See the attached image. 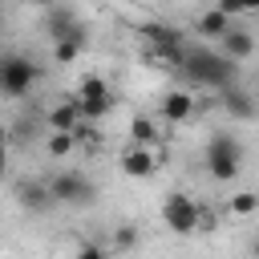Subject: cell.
Returning <instances> with one entry per match:
<instances>
[{
  "label": "cell",
  "mask_w": 259,
  "mask_h": 259,
  "mask_svg": "<svg viewBox=\"0 0 259 259\" xmlns=\"http://www.w3.org/2000/svg\"><path fill=\"white\" fill-rule=\"evenodd\" d=\"M182 77L194 85V89H231L235 85V77H239V65H231L219 49H206V45H194V49H186V57H182Z\"/></svg>",
  "instance_id": "1"
},
{
  "label": "cell",
  "mask_w": 259,
  "mask_h": 259,
  "mask_svg": "<svg viewBox=\"0 0 259 259\" xmlns=\"http://www.w3.org/2000/svg\"><path fill=\"white\" fill-rule=\"evenodd\" d=\"M202 162H206V174L214 182H231L243 170V142L231 130H219V134H210V142L202 150Z\"/></svg>",
  "instance_id": "2"
},
{
  "label": "cell",
  "mask_w": 259,
  "mask_h": 259,
  "mask_svg": "<svg viewBox=\"0 0 259 259\" xmlns=\"http://www.w3.org/2000/svg\"><path fill=\"white\" fill-rule=\"evenodd\" d=\"M142 36H146L154 61H162L166 69H178V65H182V57H186V32H182L178 24L150 20V24H142Z\"/></svg>",
  "instance_id": "3"
},
{
  "label": "cell",
  "mask_w": 259,
  "mask_h": 259,
  "mask_svg": "<svg viewBox=\"0 0 259 259\" xmlns=\"http://www.w3.org/2000/svg\"><path fill=\"white\" fill-rule=\"evenodd\" d=\"M40 81V65L24 53H0V93L4 97H24Z\"/></svg>",
  "instance_id": "4"
},
{
  "label": "cell",
  "mask_w": 259,
  "mask_h": 259,
  "mask_svg": "<svg viewBox=\"0 0 259 259\" xmlns=\"http://www.w3.org/2000/svg\"><path fill=\"white\" fill-rule=\"evenodd\" d=\"M73 101H77V109H81V121H101L109 109H113V89H109V81L105 77H97V73H89L81 85H77V93H73Z\"/></svg>",
  "instance_id": "5"
},
{
  "label": "cell",
  "mask_w": 259,
  "mask_h": 259,
  "mask_svg": "<svg viewBox=\"0 0 259 259\" xmlns=\"http://www.w3.org/2000/svg\"><path fill=\"white\" fill-rule=\"evenodd\" d=\"M198 210H202V206H198L190 194H182V190H174V194L162 198V223H166L178 239H186V235L198 231Z\"/></svg>",
  "instance_id": "6"
},
{
  "label": "cell",
  "mask_w": 259,
  "mask_h": 259,
  "mask_svg": "<svg viewBox=\"0 0 259 259\" xmlns=\"http://www.w3.org/2000/svg\"><path fill=\"white\" fill-rule=\"evenodd\" d=\"M49 194H53V202H65V206H85V202H93L97 186H93V182H89V174H81V170H61V174H53Z\"/></svg>",
  "instance_id": "7"
},
{
  "label": "cell",
  "mask_w": 259,
  "mask_h": 259,
  "mask_svg": "<svg viewBox=\"0 0 259 259\" xmlns=\"http://www.w3.org/2000/svg\"><path fill=\"white\" fill-rule=\"evenodd\" d=\"M45 24H49L53 45L57 40H85V28H81V20H77L73 8H49L45 12Z\"/></svg>",
  "instance_id": "8"
},
{
  "label": "cell",
  "mask_w": 259,
  "mask_h": 259,
  "mask_svg": "<svg viewBox=\"0 0 259 259\" xmlns=\"http://www.w3.org/2000/svg\"><path fill=\"white\" fill-rule=\"evenodd\" d=\"M219 53L231 61V65H239V61H247L251 53H255V32H247V28H239V24H231L223 36H219Z\"/></svg>",
  "instance_id": "9"
},
{
  "label": "cell",
  "mask_w": 259,
  "mask_h": 259,
  "mask_svg": "<svg viewBox=\"0 0 259 259\" xmlns=\"http://www.w3.org/2000/svg\"><path fill=\"white\" fill-rule=\"evenodd\" d=\"M158 113H162V121H170V125L190 121V117H194V93H186V89H170V93L158 101Z\"/></svg>",
  "instance_id": "10"
},
{
  "label": "cell",
  "mask_w": 259,
  "mask_h": 259,
  "mask_svg": "<svg viewBox=\"0 0 259 259\" xmlns=\"http://www.w3.org/2000/svg\"><path fill=\"white\" fill-rule=\"evenodd\" d=\"M158 162H166V154H154V150H142V146H125V154H121L125 178H150L158 170Z\"/></svg>",
  "instance_id": "11"
},
{
  "label": "cell",
  "mask_w": 259,
  "mask_h": 259,
  "mask_svg": "<svg viewBox=\"0 0 259 259\" xmlns=\"http://www.w3.org/2000/svg\"><path fill=\"white\" fill-rule=\"evenodd\" d=\"M77 125H81V109H77L73 97L57 101V105L49 109V134H73Z\"/></svg>",
  "instance_id": "12"
},
{
  "label": "cell",
  "mask_w": 259,
  "mask_h": 259,
  "mask_svg": "<svg viewBox=\"0 0 259 259\" xmlns=\"http://www.w3.org/2000/svg\"><path fill=\"white\" fill-rule=\"evenodd\" d=\"M227 28H231V12H227L223 4H214V8L198 12V20H194V32H198V36H210V40H219Z\"/></svg>",
  "instance_id": "13"
},
{
  "label": "cell",
  "mask_w": 259,
  "mask_h": 259,
  "mask_svg": "<svg viewBox=\"0 0 259 259\" xmlns=\"http://www.w3.org/2000/svg\"><path fill=\"white\" fill-rule=\"evenodd\" d=\"M223 109H227L231 117H239V121L255 117V101H251V93H247V89H239V85L223 89Z\"/></svg>",
  "instance_id": "14"
},
{
  "label": "cell",
  "mask_w": 259,
  "mask_h": 259,
  "mask_svg": "<svg viewBox=\"0 0 259 259\" xmlns=\"http://www.w3.org/2000/svg\"><path fill=\"white\" fill-rule=\"evenodd\" d=\"M16 194H20V206H24V210H45V206H53L49 182H24Z\"/></svg>",
  "instance_id": "15"
},
{
  "label": "cell",
  "mask_w": 259,
  "mask_h": 259,
  "mask_svg": "<svg viewBox=\"0 0 259 259\" xmlns=\"http://www.w3.org/2000/svg\"><path fill=\"white\" fill-rule=\"evenodd\" d=\"M130 142L142 146V150H150V146L158 142V121H154V117H134V121H130Z\"/></svg>",
  "instance_id": "16"
},
{
  "label": "cell",
  "mask_w": 259,
  "mask_h": 259,
  "mask_svg": "<svg viewBox=\"0 0 259 259\" xmlns=\"http://www.w3.org/2000/svg\"><path fill=\"white\" fill-rule=\"evenodd\" d=\"M231 214H239V219H247V214H259V194H255V190L231 194Z\"/></svg>",
  "instance_id": "17"
},
{
  "label": "cell",
  "mask_w": 259,
  "mask_h": 259,
  "mask_svg": "<svg viewBox=\"0 0 259 259\" xmlns=\"http://www.w3.org/2000/svg\"><path fill=\"white\" fill-rule=\"evenodd\" d=\"M81 49H85V40H57L53 45V61L57 65H73L81 57Z\"/></svg>",
  "instance_id": "18"
},
{
  "label": "cell",
  "mask_w": 259,
  "mask_h": 259,
  "mask_svg": "<svg viewBox=\"0 0 259 259\" xmlns=\"http://www.w3.org/2000/svg\"><path fill=\"white\" fill-rule=\"evenodd\" d=\"M73 134H49V158H69L73 154Z\"/></svg>",
  "instance_id": "19"
},
{
  "label": "cell",
  "mask_w": 259,
  "mask_h": 259,
  "mask_svg": "<svg viewBox=\"0 0 259 259\" xmlns=\"http://www.w3.org/2000/svg\"><path fill=\"white\" fill-rule=\"evenodd\" d=\"M113 243H117V251H134V247H138V227H134V223H121V227L113 231Z\"/></svg>",
  "instance_id": "20"
},
{
  "label": "cell",
  "mask_w": 259,
  "mask_h": 259,
  "mask_svg": "<svg viewBox=\"0 0 259 259\" xmlns=\"http://www.w3.org/2000/svg\"><path fill=\"white\" fill-rule=\"evenodd\" d=\"M77 259H109V255H105V247H97V243H85V247L77 251Z\"/></svg>",
  "instance_id": "21"
},
{
  "label": "cell",
  "mask_w": 259,
  "mask_h": 259,
  "mask_svg": "<svg viewBox=\"0 0 259 259\" xmlns=\"http://www.w3.org/2000/svg\"><path fill=\"white\" fill-rule=\"evenodd\" d=\"M4 170H8V130L0 125V178H4Z\"/></svg>",
  "instance_id": "22"
},
{
  "label": "cell",
  "mask_w": 259,
  "mask_h": 259,
  "mask_svg": "<svg viewBox=\"0 0 259 259\" xmlns=\"http://www.w3.org/2000/svg\"><path fill=\"white\" fill-rule=\"evenodd\" d=\"M251 255H255V259H259V239H255V243H251Z\"/></svg>",
  "instance_id": "23"
}]
</instances>
